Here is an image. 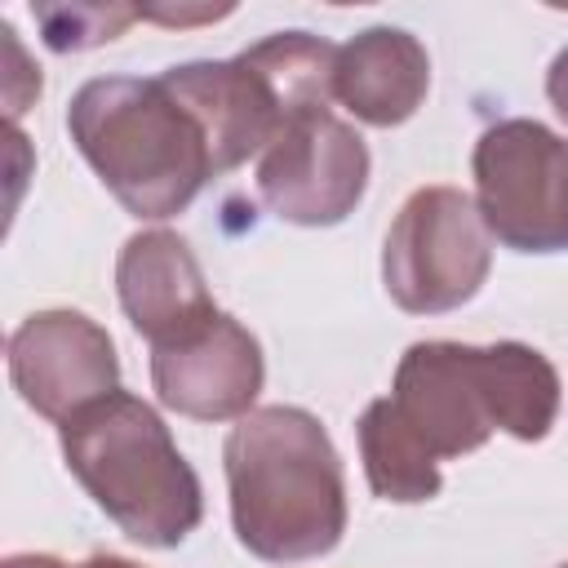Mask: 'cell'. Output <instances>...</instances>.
I'll return each instance as SVG.
<instances>
[{
    "label": "cell",
    "instance_id": "6da1fadb",
    "mask_svg": "<svg viewBox=\"0 0 568 568\" xmlns=\"http://www.w3.org/2000/svg\"><path fill=\"white\" fill-rule=\"evenodd\" d=\"M231 524L248 555L302 564L328 555L346 532L342 457L315 413L266 404L240 417L222 448Z\"/></svg>",
    "mask_w": 568,
    "mask_h": 568
},
{
    "label": "cell",
    "instance_id": "7a4b0ae2",
    "mask_svg": "<svg viewBox=\"0 0 568 568\" xmlns=\"http://www.w3.org/2000/svg\"><path fill=\"white\" fill-rule=\"evenodd\" d=\"M67 129L133 217H173L217 178L204 129L160 75H98L80 84L67 106Z\"/></svg>",
    "mask_w": 568,
    "mask_h": 568
},
{
    "label": "cell",
    "instance_id": "3957f363",
    "mask_svg": "<svg viewBox=\"0 0 568 568\" xmlns=\"http://www.w3.org/2000/svg\"><path fill=\"white\" fill-rule=\"evenodd\" d=\"M62 457L98 510L138 546L169 550L204 515L200 475L178 453L164 417L129 390H111L67 417Z\"/></svg>",
    "mask_w": 568,
    "mask_h": 568
},
{
    "label": "cell",
    "instance_id": "277c9868",
    "mask_svg": "<svg viewBox=\"0 0 568 568\" xmlns=\"http://www.w3.org/2000/svg\"><path fill=\"white\" fill-rule=\"evenodd\" d=\"M493 266L488 226L479 204L457 186L413 191L382 248V280L399 311L444 315L479 293Z\"/></svg>",
    "mask_w": 568,
    "mask_h": 568
},
{
    "label": "cell",
    "instance_id": "5b68a950",
    "mask_svg": "<svg viewBox=\"0 0 568 568\" xmlns=\"http://www.w3.org/2000/svg\"><path fill=\"white\" fill-rule=\"evenodd\" d=\"M475 204L493 240L515 253L568 248V142L537 120H497L479 133Z\"/></svg>",
    "mask_w": 568,
    "mask_h": 568
},
{
    "label": "cell",
    "instance_id": "8992f818",
    "mask_svg": "<svg viewBox=\"0 0 568 568\" xmlns=\"http://www.w3.org/2000/svg\"><path fill=\"white\" fill-rule=\"evenodd\" d=\"M368 146L333 111L293 120L257 160L262 204L293 226H333L364 200Z\"/></svg>",
    "mask_w": 568,
    "mask_h": 568
},
{
    "label": "cell",
    "instance_id": "52a82bcc",
    "mask_svg": "<svg viewBox=\"0 0 568 568\" xmlns=\"http://www.w3.org/2000/svg\"><path fill=\"white\" fill-rule=\"evenodd\" d=\"M9 377L27 408L67 422L80 408L120 390L111 333L84 311H36L9 333Z\"/></svg>",
    "mask_w": 568,
    "mask_h": 568
},
{
    "label": "cell",
    "instance_id": "ba28073f",
    "mask_svg": "<svg viewBox=\"0 0 568 568\" xmlns=\"http://www.w3.org/2000/svg\"><path fill=\"white\" fill-rule=\"evenodd\" d=\"M390 404L435 462L466 457L497 430L484 377V346L413 342L399 355Z\"/></svg>",
    "mask_w": 568,
    "mask_h": 568
},
{
    "label": "cell",
    "instance_id": "9c48e42d",
    "mask_svg": "<svg viewBox=\"0 0 568 568\" xmlns=\"http://www.w3.org/2000/svg\"><path fill=\"white\" fill-rule=\"evenodd\" d=\"M262 377L266 364L257 337L226 311H217L191 337L151 351V386L160 404L195 422L248 417Z\"/></svg>",
    "mask_w": 568,
    "mask_h": 568
},
{
    "label": "cell",
    "instance_id": "30bf717a",
    "mask_svg": "<svg viewBox=\"0 0 568 568\" xmlns=\"http://www.w3.org/2000/svg\"><path fill=\"white\" fill-rule=\"evenodd\" d=\"M115 293L151 351L191 337L217 315L195 253L173 231H138L124 240L115 257Z\"/></svg>",
    "mask_w": 568,
    "mask_h": 568
},
{
    "label": "cell",
    "instance_id": "8fae6325",
    "mask_svg": "<svg viewBox=\"0 0 568 568\" xmlns=\"http://www.w3.org/2000/svg\"><path fill=\"white\" fill-rule=\"evenodd\" d=\"M430 89V58L417 36L399 27H368L337 49L333 98L373 129L404 124Z\"/></svg>",
    "mask_w": 568,
    "mask_h": 568
},
{
    "label": "cell",
    "instance_id": "7c38bea8",
    "mask_svg": "<svg viewBox=\"0 0 568 568\" xmlns=\"http://www.w3.org/2000/svg\"><path fill=\"white\" fill-rule=\"evenodd\" d=\"M484 377H488L497 430L524 444H537L550 435L559 413V373L541 351L524 342H493L484 346Z\"/></svg>",
    "mask_w": 568,
    "mask_h": 568
},
{
    "label": "cell",
    "instance_id": "4fadbf2b",
    "mask_svg": "<svg viewBox=\"0 0 568 568\" xmlns=\"http://www.w3.org/2000/svg\"><path fill=\"white\" fill-rule=\"evenodd\" d=\"M359 457L368 488L382 501H430L439 493V462L399 422L390 395L373 399L359 417Z\"/></svg>",
    "mask_w": 568,
    "mask_h": 568
},
{
    "label": "cell",
    "instance_id": "5bb4252c",
    "mask_svg": "<svg viewBox=\"0 0 568 568\" xmlns=\"http://www.w3.org/2000/svg\"><path fill=\"white\" fill-rule=\"evenodd\" d=\"M40 22V36L53 53L71 49H93L115 40L133 18H142L133 4H36L31 9Z\"/></svg>",
    "mask_w": 568,
    "mask_h": 568
},
{
    "label": "cell",
    "instance_id": "9a60e30c",
    "mask_svg": "<svg viewBox=\"0 0 568 568\" xmlns=\"http://www.w3.org/2000/svg\"><path fill=\"white\" fill-rule=\"evenodd\" d=\"M546 98L568 120V49H559L555 62H550V71H546Z\"/></svg>",
    "mask_w": 568,
    "mask_h": 568
},
{
    "label": "cell",
    "instance_id": "2e32d148",
    "mask_svg": "<svg viewBox=\"0 0 568 568\" xmlns=\"http://www.w3.org/2000/svg\"><path fill=\"white\" fill-rule=\"evenodd\" d=\"M4 568H67V564L53 555H9Z\"/></svg>",
    "mask_w": 568,
    "mask_h": 568
},
{
    "label": "cell",
    "instance_id": "e0dca14e",
    "mask_svg": "<svg viewBox=\"0 0 568 568\" xmlns=\"http://www.w3.org/2000/svg\"><path fill=\"white\" fill-rule=\"evenodd\" d=\"M75 568H138V564H129V559H120V555H93V559H84V564H75Z\"/></svg>",
    "mask_w": 568,
    "mask_h": 568
},
{
    "label": "cell",
    "instance_id": "ac0fdd59",
    "mask_svg": "<svg viewBox=\"0 0 568 568\" xmlns=\"http://www.w3.org/2000/svg\"><path fill=\"white\" fill-rule=\"evenodd\" d=\"M559 568H568V564H559Z\"/></svg>",
    "mask_w": 568,
    "mask_h": 568
}]
</instances>
